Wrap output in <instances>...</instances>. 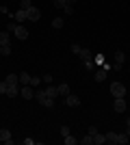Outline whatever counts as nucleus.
<instances>
[{"label":"nucleus","instance_id":"nucleus-1","mask_svg":"<svg viewBox=\"0 0 130 145\" xmlns=\"http://www.w3.org/2000/svg\"><path fill=\"white\" fill-rule=\"evenodd\" d=\"M9 30H13V37L20 39V41H24L26 37H28V30H26L24 24H15L13 26V22H11V24H9Z\"/></svg>","mask_w":130,"mask_h":145},{"label":"nucleus","instance_id":"nucleus-2","mask_svg":"<svg viewBox=\"0 0 130 145\" xmlns=\"http://www.w3.org/2000/svg\"><path fill=\"white\" fill-rule=\"evenodd\" d=\"M35 100H37V102L41 104V106H46V108H52V106H54V100L46 95V93H43V89L35 91Z\"/></svg>","mask_w":130,"mask_h":145},{"label":"nucleus","instance_id":"nucleus-3","mask_svg":"<svg viewBox=\"0 0 130 145\" xmlns=\"http://www.w3.org/2000/svg\"><path fill=\"white\" fill-rule=\"evenodd\" d=\"M124 63H126V52L117 50V52L113 54V59H111V67H113V69H122Z\"/></svg>","mask_w":130,"mask_h":145},{"label":"nucleus","instance_id":"nucleus-4","mask_svg":"<svg viewBox=\"0 0 130 145\" xmlns=\"http://www.w3.org/2000/svg\"><path fill=\"white\" fill-rule=\"evenodd\" d=\"M80 59L85 61V67L87 69H93V54H91V50H87V48H82V52H80Z\"/></svg>","mask_w":130,"mask_h":145},{"label":"nucleus","instance_id":"nucleus-5","mask_svg":"<svg viewBox=\"0 0 130 145\" xmlns=\"http://www.w3.org/2000/svg\"><path fill=\"white\" fill-rule=\"evenodd\" d=\"M111 95L113 97H126V87L122 82H113L111 85Z\"/></svg>","mask_w":130,"mask_h":145},{"label":"nucleus","instance_id":"nucleus-6","mask_svg":"<svg viewBox=\"0 0 130 145\" xmlns=\"http://www.w3.org/2000/svg\"><path fill=\"white\" fill-rule=\"evenodd\" d=\"M20 95L24 97V100H33V97H35V89H33L31 85H22L20 87Z\"/></svg>","mask_w":130,"mask_h":145},{"label":"nucleus","instance_id":"nucleus-7","mask_svg":"<svg viewBox=\"0 0 130 145\" xmlns=\"http://www.w3.org/2000/svg\"><path fill=\"white\" fill-rule=\"evenodd\" d=\"M115 113H126V108H128V102H126V97H115Z\"/></svg>","mask_w":130,"mask_h":145},{"label":"nucleus","instance_id":"nucleus-8","mask_svg":"<svg viewBox=\"0 0 130 145\" xmlns=\"http://www.w3.org/2000/svg\"><path fill=\"white\" fill-rule=\"evenodd\" d=\"M11 18L15 20V22H18V24H24V22H28V15H26V11H24V9H18V11L13 13Z\"/></svg>","mask_w":130,"mask_h":145},{"label":"nucleus","instance_id":"nucleus-9","mask_svg":"<svg viewBox=\"0 0 130 145\" xmlns=\"http://www.w3.org/2000/svg\"><path fill=\"white\" fill-rule=\"evenodd\" d=\"M26 15H28V22H39V18H41V11H39L37 7H31V9L26 11Z\"/></svg>","mask_w":130,"mask_h":145},{"label":"nucleus","instance_id":"nucleus-10","mask_svg":"<svg viewBox=\"0 0 130 145\" xmlns=\"http://www.w3.org/2000/svg\"><path fill=\"white\" fill-rule=\"evenodd\" d=\"M65 104L72 106V108H76V106L80 104V100H78V95H74V93H67V95H65Z\"/></svg>","mask_w":130,"mask_h":145},{"label":"nucleus","instance_id":"nucleus-11","mask_svg":"<svg viewBox=\"0 0 130 145\" xmlns=\"http://www.w3.org/2000/svg\"><path fill=\"white\" fill-rule=\"evenodd\" d=\"M0 141L2 143H7V145H13V139H11V132L7 130V128H2L0 130Z\"/></svg>","mask_w":130,"mask_h":145},{"label":"nucleus","instance_id":"nucleus-12","mask_svg":"<svg viewBox=\"0 0 130 145\" xmlns=\"http://www.w3.org/2000/svg\"><path fill=\"white\" fill-rule=\"evenodd\" d=\"M5 82H7L9 87H18V85H20V76H15V74H9V76L5 78Z\"/></svg>","mask_w":130,"mask_h":145},{"label":"nucleus","instance_id":"nucleus-13","mask_svg":"<svg viewBox=\"0 0 130 145\" xmlns=\"http://www.w3.org/2000/svg\"><path fill=\"white\" fill-rule=\"evenodd\" d=\"M43 93H46V95L48 97H52V100H54V97H59V89H56V87H43Z\"/></svg>","mask_w":130,"mask_h":145},{"label":"nucleus","instance_id":"nucleus-14","mask_svg":"<svg viewBox=\"0 0 130 145\" xmlns=\"http://www.w3.org/2000/svg\"><path fill=\"white\" fill-rule=\"evenodd\" d=\"M104 143H106V134H102V132L93 134V145H104Z\"/></svg>","mask_w":130,"mask_h":145},{"label":"nucleus","instance_id":"nucleus-15","mask_svg":"<svg viewBox=\"0 0 130 145\" xmlns=\"http://www.w3.org/2000/svg\"><path fill=\"white\" fill-rule=\"evenodd\" d=\"M2 43H11V33H9V30H2V33H0V46H2Z\"/></svg>","mask_w":130,"mask_h":145},{"label":"nucleus","instance_id":"nucleus-16","mask_svg":"<svg viewBox=\"0 0 130 145\" xmlns=\"http://www.w3.org/2000/svg\"><path fill=\"white\" fill-rule=\"evenodd\" d=\"M56 89H59V95H61V97H65L67 93H72V91H69V85H65V82H63V85H59Z\"/></svg>","mask_w":130,"mask_h":145},{"label":"nucleus","instance_id":"nucleus-17","mask_svg":"<svg viewBox=\"0 0 130 145\" xmlns=\"http://www.w3.org/2000/svg\"><path fill=\"white\" fill-rule=\"evenodd\" d=\"M63 26H65V18H54L52 20V28H63Z\"/></svg>","mask_w":130,"mask_h":145},{"label":"nucleus","instance_id":"nucleus-18","mask_svg":"<svg viewBox=\"0 0 130 145\" xmlns=\"http://www.w3.org/2000/svg\"><path fill=\"white\" fill-rule=\"evenodd\" d=\"M20 85H31V74H28V72L20 74Z\"/></svg>","mask_w":130,"mask_h":145},{"label":"nucleus","instance_id":"nucleus-19","mask_svg":"<svg viewBox=\"0 0 130 145\" xmlns=\"http://www.w3.org/2000/svg\"><path fill=\"white\" fill-rule=\"evenodd\" d=\"M78 143H82V145H93V134H89L87 132L82 139H78Z\"/></svg>","mask_w":130,"mask_h":145},{"label":"nucleus","instance_id":"nucleus-20","mask_svg":"<svg viewBox=\"0 0 130 145\" xmlns=\"http://www.w3.org/2000/svg\"><path fill=\"white\" fill-rule=\"evenodd\" d=\"M130 141V134L124 132V134H117V145H126Z\"/></svg>","mask_w":130,"mask_h":145},{"label":"nucleus","instance_id":"nucleus-21","mask_svg":"<svg viewBox=\"0 0 130 145\" xmlns=\"http://www.w3.org/2000/svg\"><path fill=\"white\" fill-rule=\"evenodd\" d=\"M106 143L117 145V132H106Z\"/></svg>","mask_w":130,"mask_h":145},{"label":"nucleus","instance_id":"nucleus-22","mask_svg":"<svg viewBox=\"0 0 130 145\" xmlns=\"http://www.w3.org/2000/svg\"><path fill=\"white\" fill-rule=\"evenodd\" d=\"M20 95V87H9L7 89V97H18Z\"/></svg>","mask_w":130,"mask_h":145},{"label":"nucleus","instance_id":"nucleus-23","mask_svg":"<svg viewBox=\"0 0 130 145\" xmlns=\"http://www.w3.org/2000/svg\"><path fill=\"white\" fill-rule=\"evenodd\" d=\"M0 54L9 56V54H11V46H9V43H2V46H0Z\"/></svg>","mask_w":130,"mask_h":145},{"label":"nucleus","instance_id":"nucleus-24","mask_svg":"<svg viewBox=\"0 0 130 145\" xmlns=\"http://www.w3.org/2000/svg\"><path fill=\"white\" fill-rule=\"evenodd\" d=\"M63 141H65V145H76V143H78V139H76V137H72V134L63 137Z\"/></svg>","mask_w":130,"mask_h":145},{"label":"nucleus","instance_id":"nucleus-25","mask_svg":"<svg viewBox=\"0 0 130 145\" xmlns=\"http://www.w3.org/2000/svg\"><path fill=\"white\" fill-rule=\"evenodd\" d=\"M69 50H72V52H74L76 56H80V52H82V48L78 46V43H72V46H69Z\"/></svg>","mask_w":130,"mask_h":145},{"label":"nucleus","instance_id":"nucleus-26","mask_svg":"<svg viewBox=\"0 0 130 145\" xmlns=\"http://www.w3.org/2000/svg\"><path fill=\"white\" fill-rule=\"evenodd\" d=\"M93 63H95L98 67H102V65L106 63V61H104V56H102V54H98V56H93Z\"/></svg>","mask_w":130,"mask_h":145},{"label":"nucleus","instance_id":"nucleus-27","mask_svg":"<svg viewBox=\"0 0 130 145\" xmlns=\"http://www.w3.org/2000/svg\"><path fill=\"white\" fill-rule=\"evenodd\" d=\"M41 82H43V80L39 78V76H31V87H39Z\"/></svg>","mask_w":130,"mask_h":145},{"label":"nucleus","instance_id":"nucleus-28","mask_svg":"<svg viewBox=\"0 0 130 145\" xmlns=\"http://www.w3.org/2000/svg\"><path fill=\"white\" fill-rule=\"evenodd\" d=\"M31 0H20V9H24V11H28V9H31Z\"/></svg>","mask_w":130,"mask_h":145},{"label":"nucleus","instance_id":"nucleus-29","mask_svg":"<svg viewBox=\"0 0 130 145\" xmlns=\"http://www.w3.org/2000/svg\"><path fill=\"white\" fill-rule=\"evenodd\" d=\"M54 7L56 9H65V7H67V0H54Z\"/></svg>","mask_w":130,"mask_h":145},{"label":"nucleus","instance_id":"nucleus-30","mask_svg":"<svg viewBox=\"0 0 130 145\" xmlns=\"http://www.w3.org/2000/svg\"><path fill=\"white\" fill-rule=\"evenodd\" d=\"M7 89H9V85L5 80H0V95H7Z\"/></svg>","mask_w":130,"mask_h":145},{"label":"nucleus","instance_id":"nucleus-31","mask_svg":"<svg viewBox=\"0 0 130 145\" xmlns=\"http://www.w3.org/2000/svg\"><path fill=\"white\" fill-rule=\"evenodd\" d=\"M41 80L46 82V85H52V76H50V74H43V76H41Z\"/></svg>","mask_w":130,"mask_h":145},{"label":"nucleus","instance_id":"nucleus-32","mask_svg":"<svg viewBox=\"0 0 130 145\" xmlns=\"http://www.w3.org/2000/svg\"><path fill=\"white\" fill-rule=\"evenodd\" d=\"M67 134H72V132H69V128L67 126H61V137H67Z\"/></svg>","mask_w":130,"mask_h":145},{"label":"nucleus","instance_id":"nucleus-33","mask_svg":"<svg viewBox=\"0 0 130 145\" xmlns=\"http://www.w3.org/2000/svg\"><path fill=\"white\" fill-rule=\"evenodd\" d=\"M63 11H65V15H72V13H74V7H69V5H67Z\"/></svg>","mask_w":130,"mask_h":145},{"label":"nucleus","instance_id":"nucleus-34","mask_svg":"<svg viewBox=\"0 0 130 145\" xmlns=\"http://www.w3.org/2000/svg\"><path fill=\"white\" fill-rule=\"evenodd\" d=\"M24 145H35V139H31V137H28V139H24Z\"/></svg>","mask_w":130,"mask_h":145},{"label":"nucleus","instance_id":"nucleus-35","mask_svg":"<svg viewBox=\"0 0 130 145\" xmlns=\"http://www.w3.org/2000/svg\"><path fill=\"white\" fill-rule=\"evenodd\" d=\"M87 132H89V134H95V132H98V128H95V126H89V130H87Z\"/></svg>","mask_w":130,"mask_h":145},{"label":"nucleus","instance_id":"nucleus-36","mask_svg":"<svg viewBox=\"0 0 130 145\" xmlns=\"http://www.w3.org/2000/svg\"><path fill=\"white\" fill-rule=\"evenodd\" d=\"M76 2H78V0H67V5H69V7H74Z\"/></svg>","mask_w":130,"mask_h":145},{"label":"nucleus","instance_id":"nucleus-37","mask_svg":"<svg viewBox=\"0 0 130 145\" xmlns=\"http://www.w3.org/2000/svg\"><path fill=\"white\" fill-rule=\"evenodd\" d=\"M128 134H130V117H128Z\"/></svg>","mask_w":130,"mask_h":145},{"label":"nucleus","instance_id":"nucleus-38","mask_svg":"<svg viewBox=\"0 0 130 145\" xmlns=\"http://www.w3.org/2000/svg\"><path fill=\"white\" fill-rule=\"evenodd\" d=\"M0 143H2V141H0Z\"/></svg>","mask_w":130,"mask_h":145}]
</instances>
